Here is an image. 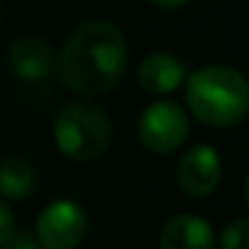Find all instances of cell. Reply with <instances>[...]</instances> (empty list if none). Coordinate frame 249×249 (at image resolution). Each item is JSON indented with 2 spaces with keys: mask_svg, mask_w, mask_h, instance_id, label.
<instances>
[{
  "mask_svg": "<svg viewBox=\"0 0 249 249\" xmlns=\"http://www.w3.org/2000/svg\"><path fill=\"white\" fill-rule=\"evenodd\" d=\"M127 61L130 49L122 30L107 20H90L66 37L56 54V73L71 93L103 98L120 86Z\"/></svg>",
  "mask_w": 249,
  "mask_h": 249,
  "instance_id": "1",
  "label": "cell"
},
{
  "mask_svg": "<svg viewBox=\"0 0 249 249\" xmlns=\"http://www.w3.org/2000/svg\"><path fill=\"white\" fill-rule=\"evenodd\" d=\"M186 105L203 124L232 127L247 117L249 86L232 66H203L186 81Z\"/></svg>",
  "mask_w": 249,
  "mask_h": 249,
  "instance_id": "2",
  "label": "cell"
},
{
  "mask_svg": "<svg viewBox=\"0 0 249 249\" xmlns=\"http://www.w3.org/2000/svg\"><path fill=\"white\" fill-rule=\"evenodd\" d=\"M112 120L105 107L86 100L69 103L54 120L56 149L71 161H95L112 144Z\"/></svg>",
  "mask_w": 249,
  "mask_h": 249,
  "instance_id": "3",
  "label": "cell"
},
{
  "mask_svg": "<svg viewBox=\"0 0 249 249\" xmlns=\"http://www.w3.org/2000/svg\"><path fill=\"white\" fill-rule=\"evenodd\" d=\"M137 135L147 152L159 157L174 154L186 144L191 135L188 112L174 100H157L142 110Z\"/></svg>",
  "mask_w": 249,
  "mask_h": 249,
  "instance_id": "4",
  "label": "cell"
},
{
  "mask_svg": "<svg viewBox=\"0 0 249 249\" xmlns=\"http://www.w3.org/2000/svg\"><path fill=\"white\" fill-rule=\"evenodd\" d=\"M88 232L86 210L66 198L42 208L35 222V234L42 249H76Z\"/></svg>",
  "mask_w": 249,
  "mask_h": 249,
  "instance_id": "5",
  "label": "cell"
},
{
  "mask_svg": "<svg viewBox=\"0 0 249 249\" xmlns=\"http://www.w3.org/2000/svg\"><path fill=\"white\" fill-rule=\"evenodd\" d=\"M222 178V161L215 147L196 144L191 147L176 166L178 188L191 198H208L217 191Z\"/></svg>",
  "mask_w": 249,
  "mask_h": 249,
  "instance_id": "6",
  "label": "cell"
},
{
  "mask_svg": "<svg viewBox=\"0 0 249 249\" xmlns=\"http://www.w3.org/2000/svg\"><path fill=\"white\" fill-rule=\"evenodd\" d=\"M8 69L22 81H44L56 71V52L42 37H20L8 49Z\"/></svg>",
  "mask_w": 249,
  "mask_h": 249,
  "instance_id": "7",
  "label": "cell"
},
{
  "mask_svg": "<svg viewBox=\"0 0 249 249\" xmlns=\"http://www.w3.org/2000/svg\"><path fill=\"white\" fill-rule=\"evenodd\" d=\"M186 78V69L183 64L166 52H152L149 56H144L137 66V83L144 93L149 95H169L174 93Z\"/></svg>",
  "mask_w": 249,
  "mask_h": 249,
  "instance_id": "8",
  "label": "cell"
},
{
  "mask_svg": "<svg viewBox=\"0 0 249 249\" xmlns=\"http://www.w3.org/2000/svg\"><path fill=\"white\" fill-rule=\"evenodd\" d=\"M161 249H215V232L205 217L198 215H174L164 222L159 232Z\"/></svg>",
  "mask_w": 249,
  "mask_h": 249,
  "instance_id": "9",
  "label": "cell"
},
{
  "mask_svg": "<svg viewBox=\"0 0 249 249\" xmlns=\"http://www.w3.org/2000/svg\"><path fill=\"white\" fill-rule=\"evenodd\" d=\"M37 176L35 166L22 157L0 159V198L5 200H25L35 191Z\"/></svg>",
  "mask_w": 249,
  "mask_h": 249,
  "instance_id": "10",
  "label": "cell"
},
{
  "mask_svg": "<svg viewBox=\"0 0 249 249\" xmlns=\"http://www.w3.org/2000/svg\"><path fill=\"white\" fill-rule=\"evenodd\" d=\"M220 247L222 249H249V220L239 217L225 225L220 234Z\"/></svg>",
  "mask_w": 249,
  "mask_h": 249,
  "instance_id": "11",
  "label": "cell"
},
{
  "mask_svg": "<svg viewBox=\"0 0 249 249\" xmlns=\"http://www.w3.org/2000/svg\"><path fill=\"white\" fill-rule=\"evenodd\" d=\"M0 249H42V247H39V242L32 234H27V232H13L3 244H0Z\"/></svg>",
  "mask_w": 249,
  "mask_h": 249,
  "instance_id": "12",
  "label": "cell"
},
{
  "mask_svg": "<svg viewBox=\"0 0 249 249\" xmlns=\"http://www.w3.org/2000/svg\"><path fill=\"white\" fill-rule=\"evenodd\" d=\"M15 232V217H13V210L8 208V203L0 198V244H3L10 234Z\"/></svg>",
  "mask_w": 249,
  "mask_h": 249,
  "instance_id": "13",
  "label": "cell"
},
{
  "mask_svg": "<svg viewBox=\"0 0 249 249\" xmlns=\"http://www.w3.org/2000/svg\"><path fill=\"white\" fill-rule=\"evenodd\" d=\"M147 3H152L159 10H181L183 5L191 3V0H147Z\"/></svg>",
  "mask_w": 249,
  "mask_h": 249,
  "instance_id": "14",
  "label": "cell"
},
{
  "mask_svg": "<svg viewBox=\"0 0 249 249\" xmlns=\"http://www.w3.org/2000/svg\"><path fill=\"white\" fill-rule=\"evenodd\" d=\"M0 22H3V3H0Z\"/></svg>",
  "mask_w": 249,
  "mask_h": 249,
  "instance_id": "15",
  "label": "cell"
}]
</instances>
